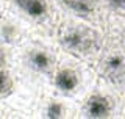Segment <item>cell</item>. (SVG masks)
I'll return each instance as SVG.
<instances>
[{
	"label": "cell",
	"instance_id": "cell-1",
	"mask_svg": "<svg viewBox=\"0 0 125 119\" xmlns=\"http://www.w3.org/2000/svg\"><path fill=\"white\" fill-rule=\"evenodd\" d=\"M64 44L78 52H88L92 49V35L86 30H73L64 36Z\"/></svg>",
	"mask_w": 125,
	"mask_h": 119
},
{
	"label": "cell",
	"instance_id": "cell-2",
	"mask_svg": "<svg viewBox=\"0 0 125 119\" xmlns=\"http://www.w3.org/2000/svg\"><path fill=\"white\" fill-rule=\"evenodd\" d=\"M86 113L91 118H106L109 114V102L103 96H92L86 104Z\"/></svg>",
	"mask_w": 125,
	"mask_h": 119
},
{
	"label": "cell",
	"instance_id": "cell-3",
	"mask_svg": "<svg viewBox=\"0 0 125 119\" xmlns=\"http://www.w3.org/2000/svg\"><path fill=\"white\" fill-rule=\"evenodd\" d=\"M106 72L114 82H125V61L122 57H111L106 61Z\"/></svg>",
	"mask_w": 125,
	"mask_h": 119
},
{
	"label": "cell",
	"instance_id": "cell-4",
	"mask_svg": "<svg viewBox=\"0 0 125 119\" xmlns=\"http://www.w3.org/2000/svg\"><path fill=\"white\" fill-rule=\"evenodd\" d=\"M16 3L31 17H41L47 11V5L44 0H16Z\"/></svg>",
	"mask_w": 125,
	"mask_h": 119
},
{
	"label": "cell",
	"instance_id": "cell-5",
	"mask_svg": "<svg viewBox=\"0 0 125 119\" xmlns=\"http://www.w3.org/2000/svg\"><path fill=\"white\" fill-rule=\"evenodd\" d=\"M55 83H56V86L62 91H72V89L77 88L78 78H77L75 72L66 69V71H60V72H58L56 78H55Z\"/></svg>",
	"mask_w": 125,
	"mask_h": 119
},
{
	"label": "cell",
	"instance_id": "cell-6",
	"mask_svg": "<svg viewBox=\"0 0 125 119\" xmlns=\"http://www.w3.org/2000/svg\"><path fill=\"white\" fill-rule=\"evenodd\" d=\"M30 63L38 71H47L50 67V57L45 52L36 50V52H33L30 55Z\"/></svg>",
	"mask_w": 125,
	"mask_h": 119
},
{
	"label": "cell",
	"instance_id": "cell-7",
	"mask_svg": "<svg viewBox=\"0 0 125 119\" xmlns=\"http://www.w3.org/2000/svg\"><path fill=\"white\" fill-rule=\"evenodd\" d=\"M64 2L81 16H86L92 11V0H64Z\"/></svg>",
	"mask_w": 125,
	"mask_h": 119
},
{
	"label": "cell",
	"instance_id": "cell-8",
	"mask_svg": "<svg viewBox=\"0 0 125 119\" xmlns=\"http://www.w3.org/2000/svg\"><path fill=\"white\" fill-rule=\"evenodd\" d=\"M11 88H13V80L6 72L0 71V97L2 96H8L11 93Z\"/></svg>",
	"mask_w": 125,
	"mask_h": 119
},
{
	"label": "cell",
	"instance_id": "cell-9",
	"mask_svg": "<svg viewBox=\"0 0 125 119\" xmlns=\"http://www.w3.org/2000/svg\"><path fill=\"white\" fill-rule=\"evenodd\" d=\"M61 116H62V107L58 102L50 104L47 108V118H61Z\"/></svg>",
	"mask_w": 125,
	"mask_h": 119
},
{
	"label": "cell",
	"instance_id": "cell-10",
	"mask_svg": "<svg viewBox=\"0 0 125 119\" xmlns=\"http://www.w3.org/2000/svg\"><path fill=\"white\" fill-rule=\"evenodd\" d=\"M109 5L114 8H124L125 6V0H108Z\"/></svg>",
	"mask_w": 125,
	"mask_h": 119
},
{
	"label": "cell",
	"instance_id": "cell-11",
	"mask_svg": "<svg viewBox=\"0 0 125 119\" xmlns=\"http://www.w3.org/2000/svg\"><path fill=\"white\" fill-rule=\"evenodd\" d=\"M5 63V55H3V52L0 50V64H3Z\"/></svg>",
	"mask_w": 125,
	"mask_h": 119
}]
</instances>
